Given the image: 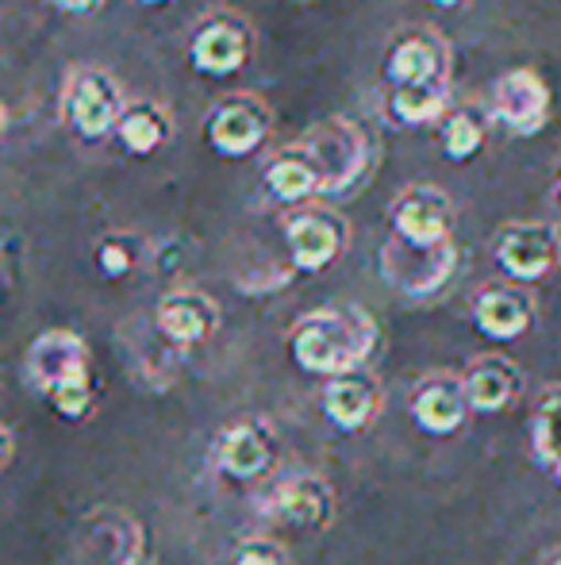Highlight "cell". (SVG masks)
Instances as JSON below:
<instances>
[{"label": "cell", "instance_id": "6da1fadb", "mask_svg": "<svg viewBox=\"0 0 561 565\" xmlns=\"http://www.w3.org/2000/svg\"><path fill=\"white\" fill-rule=\"evenodd\" d=\"M377 320L358 305H327L304 312L289 331V354L296 370L312 377H343V373L366 370L377 350Z\"/></svg>", "mask_w": 561, "mask_h": 565}, {"label": "cell", "instance_id": "7a4b0ae2", "mask_svg": "<svg viewBox=\"0 0 561 565\" xmlns=\"http://www.w3.org/2000/svg\"><path fill=\"white\" fill-rule=\"evenodd\" d=\"M31 388L54 404L62 419H85L93 412V354L89 342L69 328L43 331L23 358Z\"/></svg>", "mask_w": 561, "mask_h": 565}, {"label": "cell", "instance_id": "3957f363", "mask_svg": "<svg viewBox=\"0 0 561 565\" xmlns=\"http://www.w3.org/2000/svg\"><path fill=\"white\" fill-rule=\"evenodd\" d=\"M496 266L516 285H539L561 266V231L542 220H511L496 231Z\"/></svg>", "mask_w": 561, "mask_h": 565}, {"label": "cell", "instance_id": "277c9868", "mask_svg": "<svg viewBox=\"0 0 561 565\" xmlns=\"http://www.w3.org/2000/svg\"><path fill=\"white\" fill-rule=\"evenodd\" d=\"M457 269V246L439 243V246H416L392 235L381 246V277L397 292L412 300H427L434 292L446 289V281Z\"/></svg>", "mask_w": 561, "mask_h": 565}, {"label": "cell", "instance_id": "5b68a950", "mask_svg": "<svg viewBox=\"0 0 561 565\" xmlns=\"http://www.w3.org/2000/svg\"><path fill=\"white\" fill-rule=\"evenodd\" d=\"M304 154L312 158L315 173H320V193H343L366 173L369 139L350 119H331L308 135Z\"/></svg>", "mask_w": 561, "mask_h": 565}, {"label": "cell", "instance_id": "8992f818", "mask_svg": "<svg viewBox=\"0 0 561 565\" xmlns=\"http://www.w3.org/2000/svg\"><path fill=\"white\" fill-rule=\"evenodd\" d=\"M550 108H554V93H550L547 77L539 70L516 66L496 77L488 113H493L500 127H508L511 135H519V139L539 135L550 124Z\"/></svg>", "mask_w": 561, "mask_h": 565}, {"label": "cell", "instance_id": "52a82bcc", "mask_svg": "<svg viewBox=\"0 0 561 565\" xmlns=\"http://www.w3.org/2000/svg\"><path fill=\"white\" fill-rule=\"evenodd\" d=\"M408 416L423 435L434 439H450L470 424L473 408L465 396V381L454 370H431L408 393Z\"/></svg>", "mask_w": 561, "mask_h": 565}, {"label": "cell", "instance_id": "ba28073f", "mask_svg": "<svg viewBox=\"0 0 561 565\" xmlns=\"http://www.w3.org/2000/svg\"><path fill=\"white\" fill-rule=\"evenodd\" d=\"M62 113H66V124L74 127L82 139H105L108 131L120 127L123 100H120L116 82L105 70H77V74L69 77Z\"/></svg>", "mask_w": 561, "mask_h": 565}, {"label": "cell", "instance_id": "9c48e42d", "mask_svg": "<svg viewBox=\"0 0 561 565\" xmlns=\"http://www.w3.org/2000/svg\"><path fill=\"white\" fill-rule=\"evenodd\" d=\"M539 320V300H535L531 285H485L473 297V328L488 342H516Z\"/></svg>", "mask_w": 561, "mask_h": 565}, {"label": "cell", "instance_id": "30bf717a", "mask_svg": "<svg viewBox=\"0 0 561 565\" xmlns=\"http://www.w3.org/2000/svg\"><path fill=\"white\" fill-rule=\"evenodd\" d=\"M392 235L416 246L454 243V201L439 185H412L392 201Z\"/></svg>", "mask_w": 561, "mask_h": 565}, {"label": "cell", "instance_id": "8fae6325", "mask_svg": "<svg viewBox=\"0 0 561 565\" xmlns=\"http://www.w3.org/2000/svg\"><path fill=\"white\" fill-rule=\"evenodd\" d=\"M266 515L296 523V527H308V531H323L335 520V489H331L327 477L312 473V469H300V473L281 477L270 489V497H266Z\"/></svg>", "mask_w": 561, "mask_h": 565}, {"label": "cell", "instance_id": "7c38bea8", "mask_svg": "<svg viewBox=\"0 0 561 565\" xmlns=\"http://www.w3.org/2000/svg\"><path fill=\"white\" fill-rule=\"evenodd\" d=\"M284 246H289L292 266L304 274H320L346 250V224L323 209L292 212L284 220Z\"/></svg>", "mask_w": 561, "mask_h": 565}, {"label": "cell", "instance_id": "4fadbf2b", "mask_svg": "<svg viewBox=\"0 0 561 565\" xmlns=\"http://www.w3.org/2000/svg\"><path fill=\"white\" fill-rule=\"evenodd\" d=\"M212 458H216L219 473L231 477V481H258V477L270 473L273 458H278L273 427L266 419H239V424L219 431Z\"/></svg>", "mask_w": 561, "mask_h": 565}, {"label": "cell", "instance_id": "5bb4252c", "mask_svg": "<svg viewBox=\"0 0 561 565\" xmlns=\"http://www.w3.org/2000/svg\"><path fill=\"white\" fill-rule=\"evenodd\" d=\"M462 381L473 416H500L524 396V365L516 358L500 354V350L470 358V365L462 370Z\"/></svg>", "mask_w": 561, "mask_h": 565}, {"label": "cell", "instance_id": "9a60e30c", "mask_svg": "<svg viewBox=\"0 0 561 565\" xmlns=\"http://www.w3.org/2000/svg\"><path fill=\"white\" fill-rule=\"evenodd\" d=\"M320 404H323V416H327L338 431H346V435L366 431L385 412V385L369 370H354V373H343V377L323 381Z\"/></svg>", "mask_w": 561, "mask_h": 565}, {"label": "cell", "instance_id": "2e32d148", "mask_svg": "<svg viewBox=\"0 0 561 565\" xmlns=\"http://www.w3.org/2000/svg\"><path fill=\"white\" fill-rule=\"evenodd\" d=\"M154 328L162 331L165 342L173 347H201L216 335L219 328V305L201 289H173L158 300Z\"/></svg>", "mask_w": 561, "mask_h": 565}, {"label": "cell", "instance_id": "e0dca14e", "mask_svg": "<svg viewBox=\"0 0 561 565\" xmlns=\"http://www.w3.org/2000/svg\"><path fill=\"white\" fill-rule=\"evenodd\" d=\"M85 554L89 565H139L147 554V535L128 512L97 508L85 520Z\"/></svg>", "mask_w": 561, "mask_h": 565}, {"label": "cell", "instance_id": "ac0fdd59", "mask_svg": "<svg viewBox=\"0 0 561 565\" xmlns=\"http://www.w3.org/2000/svg\"><path fill=\"white\" fill-rule=\"evenodd\" d=\"M385 77L392 89L446 82V43H439L434 35H404L385 62Z\"/></svg>", "mask_w": 561, "mask_h": 565}, {"label": "cell", "instance_id": "d6986e66", "mask_svg": "<svg viewBox=\"0 0 561 565\" xmlns=\"http://www.w3.org/2000/svg\"><path fill=\"white\" fill-rule=\"evenodd\" d=\"M262 139H266V113L255 100H227L208 119V142L224 158L250 154V150H258Z\"/></svg>", "mask_w": 561, "mask_h": 565}, {"label": "cell", "instance_id": "ffe728a7", "mask_svg": "<svg viewBox=\"0 0 561 565\" xmlns=\"http://www.w3.org/2000/svg\"><path fill=\"white\" fill-rule=\"evenodd\" d=\"M188 58H193L196 74L227 77L247 62V35L235 23H204L188 46Z\"/></svg>", "mask_w": 561, "mask_h": 565}, {"label": "cell", "instance_id": "44dd1931", "mask_svg": "<svg viewBox=\"0 0 561 565\" xmlns=\"http://www.w3.org/2000/svg\"><path fill=\"white\" fill-rule=\"evenodd\" d=\"M531 454L550 473L561 466V381L542 388L531 408Z\"/></svg>", "mask_w": 561, "mask_h": 565}, {"label": "cell", "instance_id": "7402d4cb", "mask_svg": "<svg viewBox=\"0 0 561 565\" xmlns=\"http://www.w3.org/2000/svg\"><path fill=\"white\" fill-rule=\"evenodd\" d=\"M266 185L270 193L278 196L284 204H296V201H308L312 193H320V173H315L312 158L304 150H289V154L273 158L266 166Z\"/></svg>", "mask_w": 561, "mask_h": 565}, {"label": "cell", "instance_id": "603a6c76", "mask_svg": "<svg viewBox=\"0 0 561 565\" xmlns=\"http://www.w3.org/2000/svg\"><path fill=\"white\" fill-rule=\"evenodd\" d=\"M389 113H392V119H400V124H408V127L439 124L442 116H450V89H446V82H439V85H412V89H392Z\"/></svg>", "mask_w": 561, "mask_h": 565}, {"label": "cell", "instance_id": "cb8c5ba5", "mask_svg": "<svg viewBox=\"0 0 561 565\" xmlns=\"http://www.w3.org/2000/svg\"><path fill=\"white\" fill-rule=\"evenodd\" d=\"M116 131H120L123 147H128L131 154H154V150L165 142V135H170V127H165V119L158 108L136 105L120 116V127H116Z\"/></svg>", "mask_w": 561, "mask_h": 565}, {"label": "cell", "instance_id": "d4e9b609", "mask_svg": "<svg viewBox=\"0 0 561 565\" xmlns=\"http://www.w3.org/2000/svg\"><path fill=\"white\" fill-rule=\"evenodd\" d=\"M481 147H485V119L481 116L457 108V113L442 119V150H446L450 162H470V158L481 154Z\"/></svg>", "mask_w": 561, "mask_h": 565}, {"label": "cell", "instance_id": "484cf974", "mask_svg": "<svg viewBox=\"0 0 561 565\" xmlns=\"http://www.w3.org/2000/svg\"><path fill=\"white\" fill-rule=\"evenodd\" d=\"M227 565H289V551L270 535H250L235 546Z\"/></svg>", "mask_w": 561, "mask_h": 565}, {"label": "cell", "instance_id": "4316f807", "mask_svg": "<svg viewBox=\"0 0 561 565\" xmlns=\"http://www.w3.org/2000/svg\"><path fill=\"white\" fill-rule=\"evenodd\" d=\"M97 262L105 269V277H128L131 266H136V254H131V246L123 238H105L97 250Z\"/></svg>", "mask_w": 561, "mask_h": 565}, {"label": "cell", "instance_id": "83f0119b", "mask_svg": "<svg viewBox=\"0 0 561 565\" xmlns=\"http://www.w3.org/2000/svg\"><path fill=\"white\" fill-rule=\"evenodd\" d=\"M12 450H15V435H12V427L0 419V469L12 461Z\"/></svg>", "mask_w": 561, "mask_h": 565}, {"label": "cell", "instance_id": "f1b7e54d", "mask_svg": "<svg viewBox=\"0 0 561 565\" xmlns=\"http://www.w3.org/2000/svg\"><path fill=\"white\" fill-rule=\"evenodd\" d=\"M54 4L66 12H93V8H100V0H54Z\"/></svg>", "mask_w": 561, "mask_h": 565}, {"label": "cell", "instance_id": "f546056e", "mask_svg": "<svg viewBox=\"0 0 561 565\" xmlns=\"http://www.w3.org/2000/svg\"><path fill=\"white\" fill-rule=\"evenodd\" d=\"M542 565H561V546H554V551H550L547 558H542Z\"/></svg>", "mask_w": 561, "mask_h": 565}, {"label": "cell", "instance_id": "4dcf8cb0", "mask_svg": "<svg viewBox=\"0 0 561 565\" xmlns=\"http://www.w3.org/2000/svg\"><path fill=\"white\" fill-rule=\"evenodd\" d=\"M431 4H439V8H457V4H465V0H431Z\"/></svg>", "mask_w": 561, "mask_h": 565}, {"label": "cell", "instance_id": "1f68e13d", "mask_svg": "<svg viewBox=\"0 0 561 565\" xmlns=\"http://www.w3.org/2000/svg\"><path fill=\"white\" fill-rule=\"evenodd\" d=\"M554 201L561 204V170H558V181H554Z\"/></svg>", "mask_w": 561, "mask_h": 565}, {"label": "cell", "instance_id": "d6a6232c", "mask_svg": "<svg viewBox=\"0 0 561 565\" xmlns=\"http://www.w3.org/2000/svg\"><path fill=\"white\" fill-rule=\"evenodd\" d=\"M4 124H8V116H4V105H0V135H4Z\"/></svg>", "mask_w": 561, "mask_h": 565}, {"label": "cell", "instance_id": "836d02e7", "mask_svg": "<svg viewBox=\"0 0 561 565\" xmlns=\"http://www.w3.org/2000/svg\"><path fill=\"white\" fill-rule=\"evenodd\" d=\"M142 4H165V0H142Z\"/></svg>", "mask_w": 561, "mask_h": 565}, {"label": "cell", "instance_id": "e575fe53", "mask_svg": "<svg viewBox=\"0 0 561 565\" xmlns=\"http://www.w3.org/2000/svg\"><path fill=\"white\" fill-rule=\"evenodd\" d=\"M554 477H558V489H561V466L554 469Z\"/></svg>", "mask_w": 561, "mask_h": 565}]
</instances>
